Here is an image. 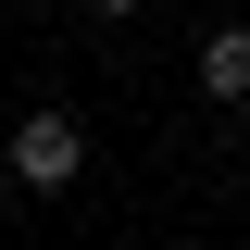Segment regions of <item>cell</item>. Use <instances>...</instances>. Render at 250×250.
Segmentation results:
<instances>
[{
    "mask_svg": "<svg viewBox=\"0 0 250 250\" xmlns=\"http://www.w3.org/2000/svg\"><path fill=\"white\" fill-rule=\"evenodd\" d=\"M88 13H138V0H88Z\"/></svg>",
    "mask_w": 250,
    "mask_h": 250,
    "instance_id": "277c9868",
    "label": "cell"
},
{
    "mask_svg": "<svg viewBox=\"0 0 250 250\" xmlns=\"http://www.w3.org/2000/svg\"><path fill=\"white\" fill-rule=\"evenodd\" d=\"M188 75H200L213 113H238V100H250V25H213L200 50H188Z\"/></svg>",
    "mask_w": 250,
    "mask_h": 250,
    "instance_id": "7a4b0ae2",
    "label": "cell"
},
{
    "mask_svg": "<svg viewBox=\"0 0 250 250\" xmlns=\"http://www.w3.org/2000/svg\"><path fill=\"white\" fill-rule=\"evenodd\" d=\"M13 200H25V188H13V175H0V213H13Z\"/></svg>",
    "mask_w": 250,
    "mask_h": 250,
    "instance_id": "3957f363",
    "label": "cell"
},
{
    "mask_svg": "<svg viewBox=\"0 0 250 250\" xmlns=\"http://www.w3.org/2000/svg\"><path fill=\"white\" fill-rule=\"evenodd\" d=\"M0 175L25 188V200H62V188L88 175V125H75V113H50V100H38V113L13 125V150H0Z\"/></svg>",
    "mask_w": 250,
    "mask_h": 250,
    "instance_id": "6da1fadb",
    "label": "cell"
}]
</instances>
